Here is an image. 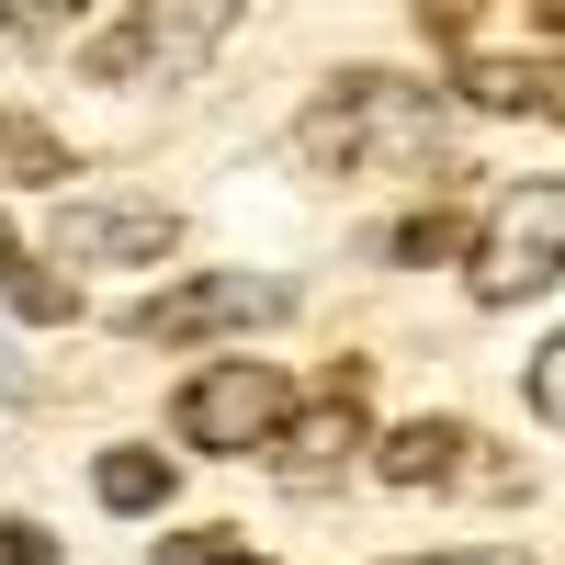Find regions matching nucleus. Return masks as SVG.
Instances as JSON below:
<instances>
[{
  "label": "nucleus",
  "instance_id": "obj_7",
  "mask_svg": "<svg viewBox=\"0 0 565 565\" xmlns=\"http://www.w3.org/2000/svg\"><path fill=\"white\" fill-rule=\"evenodd\" d=\"M260 452H271L295 487H328V476H351V452H373V418H362V373H328V396H317V407H282Z\"/></svg>",
  "mask_w": 565,
  "mask_h": 565
},
{
  "label": "nucleus",
  "instance_id": "obj_16",
  "mask_svg": "<svg viewBox=\"0 0 565 565\" xmlns=\"http://www.w3.org/2000/svg\"><path fill=\"white\" fill-rule=\"evenodd\" d=\"M476 12H487V0H418V34L452 45V57H476Z\"/></svg>",
  "mask_w": 565,
  "mask_h": 565
},
{
  "label": "nucleus",
  "instance_id": "obj_14",
  "mask_svg": "<svg viewBox=\"0 0 565 565\" xmlns=\"http://www.w3.org/2000/svg\"><path fill=\"white\" fill-rule=\"evenodd\" d=\"M452 238H463V215H452V204H430V215H407L396 238H385V260H441Z\"/></svg>",
  "mask_w": 565,
  "mask_h": 565
},
{
  "label": "nucleus",
  "instance_id": "obj_19",
  "mask_svg": "<svg viewBox=\"0 0 565 565\" xmlns=\"http://www.w3.org/2000/svg\"><path fill=\"white\" fill-rule=\"evenodd\" d=\"M407 565H532V554H407Z\"/></svg>",
  "mask_w": 565,
  "mask_h": 565
},
{
  "label": "nucleus",
  "instance_id": "obj_1",
  "mask_svg": "<svg viewBox=\"0 0 565 565\" xmlns=\"http://www.w3.org/2000/svg\"><path fill=\"white\" fill-rule=\"evenodd\" d=\"M441 148H452V103L396 68H351L295 125V159L317 181H418V170H441Z\"/></svg>",
  "mask_w": 565,
  "mask_h": 565
},
{
  "label": "nucleus",
  "instance_id": "obj_17",
  "mask_svg": "<svg viewBox=\"0 0 565 565\" xmlns=\"http://www.w3.org/2000/svg\"><path fill=\"white\" fill-rule=\"evenodd\" d=\"M0 565H57V532L45 521H0Z\"/></svg>",
  "mask_w": 565,
  "mask_h": 565
},
{
  "label": "nucleus",
  "instance_id": "obj_4",
  "mask_svg": "<svg viewBox=\"0 0 565 565\" xmlns=\"http://www.w3.org/2000/svg\"><path fill=\"white\" fill-rule=\"evenodd\" d=\"M271 317H295V282H271V271H193V282H170V295H148L125 328L136 340H226V328H271Z\"/></svg>",
  "mask_w": 565,
  "mask_h": 565
},
{
  "label": "nucleus",
  "instance_id": "obj_15",
  "mask_svg": "<svg viewBox=\"0 0 565 565\" xmlns=\"http://www.w3.org/2000/svg\"><path fill=\"white\" fill-rule=\"evenodd\" d=\"M521 396H532V418H554V430H565V328H554V340L532 351V373H521Z\"/></svg>",
  "mask_w": 565,
  "mask_h": 565
},
{
  "label": "nucleus",
  "instance_id": "obj_2",
  "mask_svg": "<svg viewBox=\"0 0 565 565\" xmlns=\"http://www.w3.org/2000/svg\"><path fill=\"white\" fill-rule=\"evenodd\" d=\"M238 34V0H125L114 34H90V79L103 90H136V79H193L215 45Z\"/></svg>",
  "mask_w": 565,
  "mask_h": 565
},
{
  "label": "nucleus",
  "instance_id": "obj_11",
  "mask_svg": "<svg viewBox=\"0 0 565 565\" xmlns=\"http://www.w3.org/2000/svg\"><path fill=\"white\" fill-rule=\"evenodd\" d=\"M0 295H12L34 328H68V317H79V282H45V271L23 260V238H12V226H0Z\"/></svg>",
  "mask_w": 565,
  "mask_h": 565
},
{
  "label": "nucleus",
  "instance_id": "obj_21",
  "mask_svg": "<svg viewBox=\"0 0 565 565\" xmlns=\"http://www.w3.org/2000/svg\"><path fill=\"white\" fill-rule=\"evenodd\" d=\"M215 565H271V554H238V543H226V554H215Z\"/></svg>",
  "mask_w": 565,
  "mask_h": 565
},
{
  "label": "nucleus",
  "instance_id": "obj_10",
  "mask_svg": "<svg viewBox=\"0 0 565 565\" xmlns=\"http://www.w3.org/2000/svg\"><path fill=\"white\" fill-rule=\"evenodd\" d=\"M90 487H103V509H125V521H148V509L170 498V452H136V441H114L103 463H90Z\"/></svg>",
  "mask_w": 565,
  "mask_h": 565
},
{
  "label": "nucleus",
  "instance_id": "obj_12",
  "mask_svg": "<svg viewBox=\"0 0 565 565\" xmlns=\"http://www.w3.org/2000/svg\"><path fill=\"white\" fill-rule=\"evenodd\" d=\"M0 181H34V193H45V181H68V148L34 114H0Z\"/></svg>",
  "mask_w": 565,
  "mask_h": 565
},
{
  "label": "nucleus",
  "instance_id": "obj_20",
  "mask_svg": "<svg viewBox=\"0 0 565 565\" xmlns=\"http://www.w3.org/2000/svg\"><path fill=\"white\" fill-rule=\"evenodd\" d=\"M532 23H543V34H565V0H532Z\"/></svg>",
  "mask_w": 565,
  "mask_h": 565
},
{
  "label": "nucleus",
  "instance_id": "obj_18",
  "mask_svg": "<svg viewBox=\"0 0 565 565\" xmlns=\"http://www.w3.org/2000/svg\"><path fill=\"white\" fill-rule=\"evenodd\" d=\"M226 543H238V532H170V543H159V565H215Z\"/></svg>",
  "mask_w": 565,
  "mask_h": 565
},
{
  "label": "nucleus",
  "instance_id": "obj_6",
  "mask_svg": "<svg viewBox=\"0 0 565 565\" xmlns=\"http://www.w3.org/2000/svg\"><path fill=\"white\" fill-rule=\"evenodd\" d=\"M181 238V215L148 204V193H68L57 215H45V249H57L68 271H103V260H159Z\"/></svg>",
  "mask_w": 565,
  "mask_h": 565
},
{
  "label": "nucleus",
  "instance_id": "obj_3",
  "mask_svg": "<svg viewBox=\"0 0 565 565\" xmlns=\"http://www.w3.org/2000/svg\"><path fill=\"white\" fill-rule=\"evenodd\" d=\"M565 282V181H521L476 238V306H532Z\"/></svg>",
  "mask_w": 565,
  "mask_h": 565
},
{
  "label": "nucleus",
  "instance_id": "obj_5",
  "mask_svg": "<svg viewBox=\"0 0 565 565\" xmlns=\"http://www.w3.org/2000/svg\"><path fill=\"white\" fill-rule=\"evenodd\" d=\"M282 407H295V396H282L271 362H204L193 385L170 396V430L193 441V452H260Z\"/></svg>",
  "mask_w": 565,
  "mask_h": 565
},
{
  "label": "nucleus",
  "instance_id": "obj_13",
  "mask_svg": "<svg viewBox=\"0 0 565 565\" xmlns=\"http://www.w3.org/2000/svg\"><path fill=\"white\" fill-rule=\"evenodd\" d=\"M79 34V0H0V57H23V45H68Z\"/></svg>",
  "mask_w": 565,
  "mask_h": 565
},
{
  "label": "nucleus",
  "instance_id": "obj_8",
  "mask_svg": "<svg viewBox=\"0 0 565 565\" xmlns=\"http://www.w3.org/2000/svg\"><path fill=\"white\" fill-rule=\"evenodd\" d=\"M463 103L476 114H554L565 125V57H463Z\"/></svg>",
  "mask_w": 565,
  "mask_h": 565
},
{
  "label": "nucleus",
  "instance_id": "obj_9",
  "mask_svg": "<svg viewBox=\"0 0 565 565\" xmlns=\"http://www.w3.org/2000/svg\"><path fill=\"white\" fill-rule=\"evenodd\" d=\"M463 452H476V430H463V418H407V430L373 452V476H385V487H452Z\"/></svg>",
  "mask_w": 565,
  "mask_h": 565
}]
</instances>
